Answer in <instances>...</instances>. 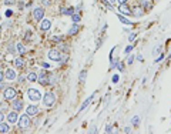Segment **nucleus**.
Masks as SVG:
<instances>
[{
    "label": "nucleus",
    "mask_w": 171,
    "mask_h": 134,
    "mask_svg": "<svg viewBox=\"0 0 171 134\" xmlns=\"http://www.w3.org/2000/svg\"><path fill=\"white\" fill-rule=\"evenodd\" d=\"M141 3H143V6H144L145 9H151V7H153V6H151V3H150L148 0H143Z\"/></svg>",
    "instance_id": "obj_22"
},
{
    "label": "nucleus",
    "mask_w": 171,
    "mask_h": 134,
    "mask_svg": "<svg viewBox=\"0 0 171 134\" xmlns=\"http://www.w3.org/2000/svg\"><path fill=\"white\" fill-rule=\"evenodd\" d=\"M131 50H133V46H128V47L125 49V53L128 54V53H130V51H131Z\"/></svg>",
    "instance_id": "obj_32"
},
{
    "label": "nucleus",
    "mask_w": 171,
    "mask_h": 134,
    "mask_svg": "<svg viewBox=\"0 0 171 134\" xmlns=\"http://www.w3.org/2000/svg\"><path fill=\"white\" fill-rule=\"evenodd\" d=\"M43 16H44V9H43V7H36V9L33 10V17H34V20L40 21V20L43 19Z\"/></svg>",
    "instance_id": "obj_5"
},
{
    "label": "nucleus",
    "mask_w": 171,
    "mask_h": 134,
    "mask_svg": "<svg viewBox=\"0 0 171 134\" xmlns=\"http://www.w3.org/2000/svg\"><path fill=\"white\" fill-rule=\"evenodd\" d=\"M61 13H63V15H70V16H71V15H73V9H61Z\"/></svg>",
    "instance_id": "obj_23"
},
{
    "label": "nucleus",
    "mask_w": 171,
    "mask_h": 134,
    "mask_svg": "<svg viewBox=\"0 0 171 134\" xmlns=\"http://www.w3.org/2000/svg\"><path fill=\"white\" fill-rule=\"evenodd\" d=\"M43 101H44V104H46L47 107H51V106L54 104V101H56V96H54L53 93H47V94L44 96Z\"/></svg>",
    "instance_id": "obj_4"
},
{
    "label": "nucleus",
    "mask_w": 171,
    "mask_h": 134,
    "mask_svg": "<svg viewBox=\"0 0 171 134\" xmlns=\"http://www.w3.org/2000/svg\"><path fill=\"white\" fill-rule=\"evenodd\" d=\"M131 13H133L136 17H141L143 16V13H144V9H143L141 6H136V7L131 10Z\"/></svg>",
    "instance_id": "obj_11"
},
{
    "label": "nucleus",
    "mask_w": 171,
    "mask_h": 134,
    "mask_svg": "<svg viewBox=\"0 0 171 134\" xmlns=\"http://www.w3.org/2000/svg\"><path fill=\"white\" fill-rule=\"evenodd\" d=\"M3 118H4V114H3V113H1V111H0V123H1V121H3Z\"/></svg>",
    "instance_id": "obj_36"
},
{
    "label": "nucleus",
    "mask_w": 171,
    "mask_h": 134,
    "mask_svg": "<svg viewBox=\"0 0 171 134\" xmlns=\"http://www.w3.org/2000/svg\"><path fill=\"white\" fill-rule=\"evenodd\" d=\"M133 61H134V56H130V57L127 59V64H131Z\"/></svg>",
    "instance_id": "obj_29"
},
{
    "label": "nucleus",
    "mask_w": 171,
    "mask_h": 134,
    "mask_svg": "<svg viewBox=\"0 0 171 134\" xmlns=\"http://www.w3.org/2000/svg\"><path fill=\"white\" fill-rule=\"evenodd\" d=\"M117 1H119L120 4H121V3H125V1H127V0H117Z\"/></svg>",
    "instance_id": "obj_39"
},
{
    "label": "nucleus",
    "mask_w": 171,
    "mask_h": 134,
    "mask_svg": "<svg viewBox=\"0 0 171 134\" xmlns=\"http://www.w3.org/2000/svg\"><path fill=\"white\" fill-rule=\"evenodd\" d=\"M105 131H107V133H111V131H113V130H111V126H107V127H105Z\"/></svg>",
    "instance_id": "obj_33"
},
{
    "label": "nucleus",
    "mask_w": 171,
    "mask_h": 134,
    "mask_svg": "<svg viewBox=\"0 0 171 134\" xmlns=\"http://www.w3.org/2000/svg\"><path fill=\"white\" fill-rule=\"evenodd\" d=\"M91 99H93V96H90V97H88V100L86 101L84 104H83V106H81V108H80V111H83V110H84L86 107H87V106H88V103H90V101H91Z\"/></svg>",
    "instance_id": "obj_27"
},
{
    "label": "nucleus",
    "mask_w": 171,
    "mask_h": 134,
    "mask_svg": "<svg viewBox=\"0 0 171 134\" xmlns=\"http://www.w3.org/2000/svg\"><path fill=\"white\" fill-rule=\"evenodd\" d=\"M67 59H68L67 54H61V56H60V60H59V61H60V63H66V61H67Z\"/></svg>",
    "instance_id": "obj_26"
},
{
    "label": "nucleus",
    "mask_w": 171,
    "mask_h": 134,
    "mask_svg": "<svg viewBox=\"0 0 171 134\" xmlns=\"http://www.w3.org/2000/svg\"><path fill=\"white\" fill-rule=\"evenodd\" d=\"M29 117H30L29 114H24V116L19 117V127L20 128H27L30 126V118Z\"/></svg>",
    "instance_id": "obj_2"
},
{
    "label": "nucleus",
    "mask_w": 171,
    "mask_h": 134,
    "mask_svg": "<svg viewBox=\"0 0 171 134\" xmlns=\"http://www.w3.org/2000/svg\"><path fill=\"white\" fill-rule=\"evenodd\" d=\"M7 120H9V123H16L17 121V111H12L9 116H7Z\"/></svg>",
    "instance_id": "obj_15"
},
{
    "label": "nucleus",
    "mask_w": 171,
    "mask_h": 134,
    "mask_svg": "<svg viewBox=\"0 0 171 134\" xmlns=\"http://www.w3.org/2000/svg\"><path fill=\"white\" fill-rule=\"evenodd\" d=\"M4 76H6V79H9V80H14V79H16V73H14V70H12V68L6 70Z\"/></svg>",
    "instance_id": "obj_12"
},
{
    "label": "nucleus",
    "mask_w": 171,
    "mask_h": 134,
    "mask_svg": "<svg viewBox=\"0 0 171 134\" xmlns=\"http://www.w3.org/2000/svg\"><path fill=\"white\" fill-rule=\"evenodd\" d=\"M119 19H120V21H123L124 24H131V21H130V20H127L124 16H119Z\"/></svg>",
    "instance_id": "obj_24"
},
{
    "label": "nucleus",
    "mask_w": 171,
    "mask_h": 134,
    "mask_svg": "<svg viewBox=\"0 0 171 134\" xmlns=\"http://www.w3.org/2000/svg\"><path fill=\"white\" fill-rule=\"evenodd\" d=\"M3 79H4V71H1V70H0V83L3 82Z\"/></svg>",
    "instance_id": "obj_31"
},
{
    "label": "nucleus",
    "mask_w": 171,
    "mask_h": 134,
    "mask_svg": "<svg viewBox=\"0 0 171 134\" xmlns=\"http://www.w3.org/2000/svg\"><path fill=\"white\" fill-rule=\"evenodd\" d=\"M16 50H17V53H19V54H21V56H23V54L26 53V47H24L21 43H17V44H16Z\"/></svg>",
    "instance_id": "obj_16"
},
{
    "label": "nucleus",
    "mask_w": 171,
    "mask_h": 134,
    "mask_svg": "<svg viewBox=\"0 0 171 134\" xmlns=\"http://www.w3.org/2000/svg\"><path fill=\"white\" fill-rule=\"evenodd\" d=\"M43 3H44V4H50L51 0H43Z\"/></svg>",
    "instance_id": "obj_38"
},
{
    "label": "nucleus",
    "mask_w": 171,
    "mask_h": 134,
    "mask_svg": "<svg viewBox=\"0 0 171 134\" xmlns=\"http://www.w3.org/2000/svg\"><path fill=\"white\" fill-rule=\"evenodd\" d=\"M138 123H140V118H138V117H134V118H133V124H134V126H137Z\"/></svg>",
    "instance_id": "obj_30"
},
{
    "label": "nucleus",
    "mask_w": 171,
    "mask_h": 134,
    "mask_svg": "<svg viewBox=\"0 0 171 134\" xmlns=\"http://www.w3.org/2000/svg\"><path fill=\"white\" fill-rule=\"evenodd\" d=\"M51 40H53V41H56V43H60V41H63V40H64V37H63V36H54Z\"/></svg>",
    "instance_id": "obj_21"
},
{
    "label": "nucleus",
    "mask_w": 171,
    "mask_h": 134,
    "mask_svg": "<svg viewBox=\"0 0 171 134\" xmlns=\"http://www.w3.org/2000/svg\"><path fill=\"white\" fill-rule=\"evenodd\" d=\"M0 29H1V27H0Z\"/></svg>",
    "instance_id": "obj_41"
},
{
    "label": "nucleus",
    "mask_w": 171,
    "mask_h": 134,
    "mask_svg": "<svg viewBox=\"0 0 171 134\" xmlns=\"http://www.w3.org/2000/svg\"><path fill=\"white\" fill-rule=\"evenodd\" d=\"M86 77H87V73H86V71H81V73H80V83H84Z\"/></svg>",
    "instance_id": "obj_25"
},
{
    "label": "nucleus",
    "mask_w": 171,
    "mask_h": 134,
    "mask_svg": "<svg viewBox=\"0 0 171 134\" xmlns=\"http://www.w3.org/2000/svg\"><path fill=\"white\" fill-rule=\"evenodd\" d=\"M124 133H131V128H130V127H125V128H124Z\"/></svg>",
    "instance_id": "obj_35"
},
{
    "label": "nucleus",
    "mask_w": 171,
    "mask_h": 134,
    "mask_svg": "<svg viewBox=\"0 0 171 134\" xmlns=\"http://www.w3.org/2000/svg\"><path fill=\"white\" fill-rule=\"evenodd\" d=\"M134 37H136V34H130V37H128V40H130V41H133V40H134Z\"/></svg>",
    "instance_id": "obj_34"
},
{
    "label": "nucleus",
    "mask_w": 171,
    "mask_h": 134,
    "mask_svg": "<svg viewBox=\"0 0 171 134\" xmlns=\"http://www.w3.org/2000/svg\"><path fill=\"white\" fill-rule=\"evenodd\" d=\"M16 96H17V91L14 88H12V87H7V88L3 91L4 100H13V99H16Z\"/></svg>",
    "instance_id": "obj_1"
},
{
    "label": "nucleus",
    "mask_w": 171,
    "mask_h": 134,
    "mask_svg": "<svg viewBox=\"0 0 171 134\" xmlns=\"http://www.w3.org/2000/svg\"><path fill=\"white\" fill-rule=\"evenodd\" d=\"M6 3H13V0H6Z\"/></svg>",
    "instance_id": "obj_40"
},
{
    "label": "nucleus",
    "mask_w": 171,
    "mask_h": 134,
    "mask_svg": "<svg viewBox=\"0 0 171 134\" xmlns=\"http://www.w3.org/2000/svg\"><path fill=\"white\" fill-rule=\"evenodd\" d=\"M27 80H29V82H36V80H37L36 73H29V74H27Z\"/></svg>",
    "instance_id": "obj_19"
},
{
    "label": "nucleus",
    "mask_w": 171,
    "mask_h": 134,
    "mask_svg": "<svg viewBox=\"0 0 171 134\" xmlns=\"http://www.w3.org/2000/svg\"><path fill=\"white\" fill-rule=\"evenodd\" d=\"M37 80L40 82V84H43V86H49V73L47 71H41L40 73V76L37 77Z\"/></svg>",
    "instance_id": "obj_6"
},
{
    "label": "nucleus",
    "mask_w": 171,
    "mask_h": 134,
    "mask_svg": "<svg viewBox=\"0 0 171 134\" xmlns=\"http://www.w3.org/2000/svg\"><path fill=\"white\" fill-rule=\"evenodd\" d=\"M37 113H39V107L34 106V104L29 106V107L26 108V114H29V116H36Z\"/></svg>",
    "instance_id": "obj_9"
},
{
    "label": "nucleus",
    "mask_w": 171,
    "mask_h": 134,
    "mask_svg": "<svg viewBox=\"0 0 171 134\" xmlns=\"http://www.w3.org/2000/svg\"><path fill=\"white\" fill-rule=\"evenodd\" d=\"M71 20H73L74 23H77V21L80 20V16H79V15H71Z\"/></svg>",
    "instance_id": "obj_28"
},
{
    "label": "nucleus",
    "mask_w": 171,
    "mask_h": 134,
    "mask_svg": "<svg viewBox=\"0 0 171 134\" xmlns=\"http://www.w3.org/2000/svg\"><path fill=\"white\" fill-rule=\"evenodd\" d=\"M119 10H120V13H124V15H127V16L131 15V9H130L127 4H124V3H121L119 6Z\"/></svg>",
    "instance_id": "obj_10"
},
{
    "label": "nucleus",
    "mask_w": 171,
    "mask_h": 134,
    "mask_svg": "<svg viewBox=\"0 0 171 134\" xmlns=\"http://www.w3.org/2000/svg\"><path fill=\"white\" fill-rule=\"evenodd\" d=\"M14 64H16V67L21 68V67L24 66V59L23 57H17L16 60H14Z\"/></svg>",
    "instance_id": "obj_17"
},
{
    "label": "nucleus",
    "mask_w": 171,
    "mask_h": 134,
    "mask_svg": "<svg viewBox=\"0 0 171 134\" xmlns=\"http://www.w3.org/2000/svg\"><path fill=\"white\" fill-rule=\"evenodd\" d=\"M0 17H1V16H0Z\"/></svg>",
    "instance_id": "obj_42"
},
{
    "label": "nucleus",
    "mask_w": 171,
    "mask_h": 134,
    "mask_svg": "<svg viewBox=\"0 0 171 134\" xmlns=\"http://www.w3.org/2000/svg\"><path fill=\"white\" fill-rule=\"evenodd\" d=\"M59 50H63L64 53H66V51L68 50V46L66 44V43H61V41H60V46H59Z\"/></svg>",
    "instance_id": "obj_20"
},
{
    "label": "nucleus",
    "mask_w": 171,
    "mask_h": 134,
    "mask_svg": "<svg viewBox=\"0 0 171 134\" xmlns=\"http://www.w3.org/2000/svg\"><path fill=\"white\" fill-rule=\"evenodd\" d=\"M9 130H10V127H9V124H6V123H0V133L1 134H6L9 133Z\"/></svg>",
    "instance_id": "obj_14"
},
{
    "label": "nucleus",
    "mask_w": 171,
    "mask_h": 134,
    "mask_svg": "<svg viewBox=\"0 0 171 134\" xmlns=\"http://www.w3.org/2000/svg\"><path fill=\"white\" fill-rule=\"evenodd\" d=\"M12 107H13V110H16V111H20L21 108H23V100L21 99H13V104H12Z\"/></svg>",
    "instance_id": "obj_8"
},
{
    "label": "nucleus",
    "mask_w": 171,
    "mask_h": 134,
    "mask_svg": "<svg viewBox=\"0 0 171 134\" xmlns=\"http://www.w3.org/2000/svg\"><path fill=\"white\" fill-rule=\"evenodd\" d=\"M50 26H51V21H50V20H43V21H41V24H40L41 30H44V32H47V30L50 29Z\"/></svg>",
    "instance_id": "obj_13"
},
{
    "label": "nucleus",
    "mask_w": 171,
    "mask_h": 134,
    "mask_svg": "<svg viewBox=\"0 0 171 134\" xmlns=\"http://www.w3.org/2000/svg\"><path fill=\"white\" fill-rule=\"evenodd\" d=\"M77 32H79V24H76V23H74V24H73V27L68 30V34H70V36H73V34H76Z\"/></svg>",
    "instance_id": "obj_18"
},
{
    "label": "nucleus",
    "mask_w": 171,
    "mask_h": 134,
    "mask_svg": "<svg viewBox=\"0 0 171 134\" xmlns=\"http://www.w3.org/2000/svg\"><path fill=\"white\" fill-rule=\"evenodd\" d=\"M27 96H29V99L30 100H33V101H39L40 100V91L39 90H36V88H29L27 90Z\"/></svg>",
    "instance_id": "obj_3"
},
{
    "label": "nucleus",
    "mask_w": 171,
    "mask_h": 134,
    "mask_svg": "<svg viewBox=\"0 0 171 134\" xmlns=\"http://www.w3.org/2000/svg\"><path fill=\"white\" fill-rule=\"evenodd\" d=\"M47 56H49V59H50V60H53V61H59V60H60L61 53H60L59 50H56V49H53V50L49 51V54H47Z\"/></svg>",
    "instance_id": "obj_7"
},
{
    "label": "nucleus",
    "mask_w": 171,
    "mask_h": 134,
    "mask_svg": "<svg viewBox=\"0 0 171 134\" xmlns=\"http://www.w3.org/2000/svg\"><path fill=\"white\" fill-rule=\"evenodd\" d=\"M113 82H114V83L119 82V76H114V77H113Z\"/></svg>",
    "instance_id": "obj_37"
}]
</instances>
